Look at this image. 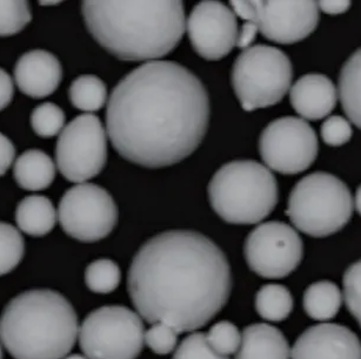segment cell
I'll use <instances>...</instances> for the list:
<instances>
[{
    "instance_id": "44dd1931",
    "label": "cell",
    "mask_w": 361,
    "mask_h": 359,
    "mask_svg": "<svg viewBox=\"0 0 361 359\" xmlns=\"http://www.w3.org/2000/svg\"><path fill=\"white\" fill-rule=\"evenodd\" d=\"M339 98L347 118L361 130V47L343 63L339 77Z\"/></svg>"
},
{
    "instance_id": "f546056e",
    "label": "cell",
    "mask_w": 361,
    "mask_h": 359,
    "mask_svg": "<svg viewBox=\"0 0 361 359\" xmlns=\"http://www.w3.org/2000/svg\"><path fill=\"white\" fill-rule=\"evenodd\" d=\"M343 299L361 327V260L347 267L343 278Z\"/></svg>"
},
{
    "instance_id": "277c9868",
    "label": "cell",
    "mask_w": 361,
    "mask_h": 359,
    "mask_svg": "<svg viewBox=\"0 0 361 359\" xmlns=\"http://www.w3.org/2000/svg\"><path fill=\"white\" fill-rule=\"evenodd\" d=\"M78 334L75 308L50 289L19 294L0 316L1 344L15 359H64Z\"/></svg>"
},
{
    "instance_id": "f1b7e54d",
    "label": "cell",
    "mask_w": 361,
    "mask_h": 359,
    "mask_svg": "<svg viewBox=\"0 0 361 359\" xmlns=\"http://www.w3.org/2000/svg\"><path fill=\"white\" fill-rule=\"evenodd\" d=\"M206 339L213 351L223 357L235 355L241 343V334L235 324L221 320L212 325L206 334Z\"/></svg>"
},
{
    "instance_id": "4316f807",
    "label": "cell",
    "mask_w": 361,
    "mask_h": 359,
    "mask_svg": "<svg viewBox=\"0 0 361 359\" xmlns=\"http://www.w3.org/2000/svg\"><path fill=\"white\" fill-rule=\"evenodd\" d=\"M65 113L59 106L45 102L33 109L31 126L38 137L49 139L61 134L65 128Z\"/></svg>"
},
{
    "instance_id": "603a6c76",
    "label": "cell",
    "mask_w": 361,
    "mask_h": 359,
    "mask_svg": "<svg viewBox=\"0 0 361 359\" xmlns=\"http://www.w3.org/2000/svg\"><path fill=\"white\" fill-rule=\"evenodd\" d=\"M293 297L281 284H266L255 295V310L259 316L269 322H281L293 310Z\"/></svg>"
},
{
    "instance_id": "d6a6232c",
    "label": "cell",
    "mask_w": 361,
    "mask_h": 359,
    "mask_svg": "<svg viewBox=\"0 0 361 359\" xmlns=\"http://www.w3.org/2000/svg\"><path fill=\"white\" fill-rule=\"evenodd\" d=\"M353 134L350 121L343 116H329L322 126V137L324 142L332 147H339L347 144Z\"/></svg>"
},
{
    "instance_id": "8fae6325",
    "label": "cell",
    "mask_w": 361,
    "mask_h": 359,
    "mask_svg": "<svg viewBox=\"0 0 361 359\" xmlns=\"http://www.w3.org/2000/svg\"><path fill=\"white\" fill-rule=\"evenodd\" d=\"M318 137L304 119L283 116L269 123L259 139V151L269 170L294 175L318 156Z\"/></svg>"
},
{
    "instance_id": "8d00e7d4",
    "label": "cell",
    "mask_w": 361,
    "mask_h": 359,
    "mask_svg": "<svg viewBox=\"0 0 361 359\" xmlns=\"http://www.w3.org/2000/svg\"><path fill=\"white\" fill-rule=\"evenodd\" d=\"M318 7L322 12L331 14H341L345 13L350 7V1L346 0H341V1H318Z\"/></svg>"
},
{
    "instance_id": "2e32d148",
    "label": "cell",
    "mask_w": 361,
    "mask_h": 359,
    "mask_svg": "<svg viewBox=\"0 0 361 359\" xmlns=\"http://www.w3.org/2000/svg\"><path fill=\"white\" fill-rule=\"evenodd\" d=\"M63 67L57 56L44 49H33L20 56L15 68L19 91L30 98L43 99L57 91Z\"/></svg>"
},
{
    "instance_id": "d4e9b609",
    "label": "cell",
    "mask_w": 361,
    "mask_h": 359,
    "mask_svg": "<svg viewBox=\"0 0 361 359\" xmlns=\"http://www.w3.org/2000/svg\"><path fill=\"white\" fill-rule=\"evenodd\" d=\"M25 253V241L18 229L0 222V276L18 267Z\"/></svg>"
},
{
    "instance_id": "e575fe53",
    "label": "cell",
    "mask_w": 361,
    "mask_h": 359,
    "mask_svg": "<svg viewBox=\"0 0 361 359\" xmlns=\"http://www.w3.org/2000/svg\"><path fill=\"white\" fill-rule=\"evenodd\" d=\"M15 95V86L6 70L0 68V112L11 103Z\"/></svg>"
},
{
    "instance_id": "1f68e13d",
    "label": "cell",
    "mask_w": 361,
    "mask_h": 359,
    "mask_svg": "<svg viewBox=\"0 0 361 359\" xmlns=\"http://www.w3.org/2000/svg\"><path fill=\"white\" fill-rule=\"evenodd\" d=\"M178 332L176 329L165 323H153L146 331L144 341L157 355H169L177 346Z\"/></svg>"
},
{
    "instance_id": "7c38bea8",
    "label": "cell",
    "mask_w": 361,
    "mask_h": 359,
    "mask_svg": "<svg viewBox=\"0 0 361 359\" xmlns=\"http://www.w3.org/2000/svg\"><path fill=\"white\" fill-rule=\"evenodd\" d=\"M248 267L262 278L279 279L292 274L304 256V243L295 229L269 221L253 229L245 241Z\"/></svg>"
},
{
    "instance_id": "d6986e66",
    "label": "cell",
    "mask_w": 361,
    "mask_h": 359,
    "mask_svg": "<svg viewBox=\"0 0 361 359\" xmlns=\"http://www.w3.org/2000/svg\"><path fill=\"white\" fill-rule=\"evenodd\" d=\"M13 176L23 189L31 191L47 189L56 177V165L45 151L30 149L16 160Z\"/></svg>"
},
{
    "instance_id": "484cf974",
    "label": "cell",
    "mask_w": 361,
    "mask_h": 359,
    "mask_svg": "<svg viewBox=\"0 0 361 359\" xmlns=\"http://www.w3.org/2000/svg\"><path fill=\"white\" fill-rule=\"evenodd\" d=\"M121 267L110 258H100L89 264L85 271V283L96 294H110L119 286Z\"/></svg>"
},
{
    "instance_id": "836d02e7",
    "label": "cell",
    "mask_w": 361,
    "mask_h": 359,
    "mask_svg": "<svg viewBox=\"0 0 361 359\" xmlns=\"http://www.w3.org/2000/svg\"><path fill=\"white\" fill-rule=\"evenodd\" d=\"M16 148L11 140L0 133V176L4 175L15 162Z\"/></svg>"
},
{
    "instance_id": "6da1fadb",
    "label": "cell",
    "mask_w": 361,
    "mask_h": 359,
    "mask_svg": "<svg viewBox=\"0 0 361 359\" xmlns=\"http://www.w3.org/2000/svg\"><path fill=\"white\" fill-rule=\"evenodd\" d=\"M205 86L173 61H149L125 75L111 93L107 135L128 161L145 168L176 165L193 154L209 128Z\"/></svg>"
},
{
    "instance_id": "ac0fdd59",
    "label": "cell",
    "mask_w": 361,
    "mask_h": 359,
    "mask_svg": "<svg viewBox=\"0 0 361 359\" xmlns=\"http://www.w3.org/2000/svg\"><path fill=\"white\" fill-rule=\"evenodd\" d=\"M235 359H290V348L278 327L255 323L241 332V343Z\"/></svg>"
},
{
    "instance_id": "5b68a950",
    "label": "cell",
    "mask_w": 361,
    "mask_h": 359,
    "mask_svg": "<svg viewBox=\"0 0 361 359\" xmlns=\"http://www.w3.org/2000/svg\"><path fill=\"white\" fill-rule=\"evenodd\" d=\"M279 188L276 176L253 160L228 162L216 170L209 184L213 210L231 225H255L276 208Z\"/></svg>"
},
{
    "instance_id": "74e56055",
    "label": "cell",
    "mask_w": 361,
    "mask_h": 359,
    "mask_svg": "<svg viewBox=\"0 0 361 359\" xmlns=\"http://www.w3.org/2000/svg\"><path fill=\"white\" fill-rule=\"evenodd\" d=\"M354 204H355V209H357V213L361 215V186L357 188V193H355Z\"/></svg>"
},
{
    "instance_id": "9c48e42d",
    "label": "cell",
    "mask_w": 361,
    "mask_h": 359,
    "mask_svg": "<svg viewBox=\"0 0 361 359\" xmlns=\"http://www.w3.org/2000/svg\"><path fill=\"white\" fill-rule=\"evenodd\" d=\"M56 162L70 182L99 175L107 162V134L98 116L82 114L65 126L58 137Z\"/></svg>"
},
{
    "instance_id": "4dcf8cb0",
    "label": "cell",
    "mask_w": 361,
    "mask_h": 359,
    "mask_svg": "<svg viewBox=\"0 0 361 359\" xmlns=\"http://www.w3.org/2000/svg\"><path fill=\"white\" fill-rule=\"evenodd\" d=\"M172 359H228L213 351L204 332L188 334L174 352Z\"/></svg>"
},
{
    "instance_id": "7a4b0ae2",
    "label": "cell",
    "mask_w": 361,
    "mask_h": 359,
    "mask_svg": "<svg viewBox=\"0 0 361 359\" xmlns=\"http://www.w3.org/2000/svg\"><path fill=\"white\" fill-rule=\"evenodd\" d=\"M231 267L212 239L191 230L153 236L137 251L128 290L139 316L181 334L205 327L230 298Z\"/></svg>"
},
{
    "instance_id": "f35d334b",
    "label": "cell",
    "mask_w": 361,
    "mask_h": 359,
    "mask_svg": "<svg viewBox=\"0 0 361 359\" xmlns=\"http://www.w3.org/2000/svg\"><path fill=\"white\" fill-rule=\"evenodd\" d=\"M64 359H89L86 357L85 355H78V353H75V355H66Z\"/></svg>"
},
{
    "instance_id": "ab89813d",
    "label": "cell",
    "mask_w": 361,
    "mask_h": 359,
    "mask_svg": "<svg viewBox=\"0 0 361 359\" xmlns=\"http://www.w3.org/2000/svg\"><path fill=\"white\" fill-rule=\"evenodd\" d=\"M0 359H3V348H1V339H0Z\"/></svg>"
},
{
    "instance_id": "3957f363",
    "label": "cell",
    "mask_w": 361,
    "mask_h": 359,
    "mask_svg": "<svg viewBox=\"0 0 361 359\" xmlns=\"http://www.w3.org/2000/svg\"><path fill=\"white\" fill-rule=\"evenodd\" d=\"M86 27L107 52L125 61L156 60L172 52L185 30L183 1H99L82 5Z\"/></svg>"
},
{
    "instance_id": "52a82bcc",
    "label": "cell",
    "mask_w": 361,
    "mask_h": 359,
    "mask_svg": "<svg viewBox=\"0 0 361 359\" xmlns=\"http://www.w3.org/2000/svg\"><path fill=\"white\" fill-rule=\"evenodd\" d=\"M293 67L279 49L255 45L238 56L232 68V86L246 112L267 108L283 100L290 91Z\"/></svg>"
},
{
    "instance_id": "cb8c5ba5",
    "label": "cell",
    "mask_w": 361,
    "mask_h": 359,
    "mask_svg": "<svg viewBox=\"0 0 361 359\" xmlns=\"http://www.w3.org/2000/svg\"><path fill=\"white\" fill-rule=\"evenodd\" d=\"M68 96L75 108L84 112H97L106 103V84L96 75H80L72 82Z\"/></svg>"
},
{
    "instance_id": "ffe728a7",
    "label": "cell",
    "mask_w": 361,
    "mask_h": 359,
    "mask_svg": "<svg viewBox=\"0 0 361 359\" xmlns=\"http://www.w3.org/2000/svg\"><path fill=\"white\" fill-rule=\"evenodd\" d=\"M57 220L58 213L52 201L43 195L23 199L16 210L18 228L33 237H42L52 232Z\"/></svg>"
},
{
    "instance_id": "9a60e30c",
    "label": "cell",
    "mask_w": 361,
    "mask_h": 359,
    "mask_svg": "<svg viewBox=\"0 0 361 359\" xmlns=\"http://www.w3.org/2000/svg\"><path fill=\"white\" fill-rule=\"evenodd\" d=\"M290 358L361 359V343L353 331L341 324H317L297 338Z\"/></svg>"
},
{
    "instance_id": "83f0119b",
    "label": "cell",
    "mask_w": 361,
    "mask_h": 359,
    "mask_svg": "<svg viewBox=\"0 0 361 359\" xmlns=\"http://www.w3.org/2000/svg\"><path fill=\"white\" fill-rule=\"evenodd\" d=\"M32 20L27 1H0V37L17 34Z\"/></svg>"
},
{
    "instance_id": "7402d4cb",
    "label": "cell",
    "mask_w": 361,
    "mask_h": 359,
    "mask_svg": "<svg viewBox=\"0 0 361 359\" xmlns=\"http://www.w3.org/2000/svg\"><path fill=\"white\" fill-rule=\"evenodd\" d=\"M343 294L339 286L331 281H319L308 285L305 290L302 306L312 320L326 322L339 313Z\"/></svg>"
},
{
    "instance_id": "5bb4252c",
    "label": "cell",
    "mask_w": 361,
    "mask_h": 359,
    "mask_svg": "<svg viewBox=\"0 0 361 359\" xmlns=\"http://www.w3.org/2000/svg\"><path fill=\"white\" fill-rule=\"evenodd\" d=\"M252 20L266 39L294 44L307 38L319 24L317 1H252Z\"/></svg>"
},
{
    "instance_id": "8992f818",
    "label": "cell",
    "mask_w": 361,
    "mask_h": 359,
    "mask_svg": "<svg viewBox=\"0 0 361 359\" xmlns=\"http://www.w3.org/2000/svg\"><path fill=\"white\" fill-rule=\"evenodd\" d=\"M353 206L352 194L341 180L329 172H315L293 187L286 215L298 230L322 239L336 234L350 222Z\"/></svg>"
},
{
    "instance_id": "e0dca14e",
    "label": "cell",
    "mask_w": 361,
    "mask_h": 359,
    "mask_svg": "<svg viewBox=\"0 0 361 359\" xmlns=\"http://www.w3.org/2000/svg\"><path fill=\"white\" fill-rule=\"evenodd\" d=\"M290 105L304 120L324 119L338 101V89L324 74H306L290 87Z\"/></svg>"
},
{
    "instance_id": "d590c367",
    "label": "cell",
    "mask_w": 361,
    "mask_h": 359,
    "mask_svg": "<svg viewBox=\"0 0 361 359\" xmlns=\"http://www.w3.org/2000/svg\"><path fill=\"white\" fill-rule=\"evenodd\" d=\"M259 28L253 21H245L241 26L240 31L238 33L237 46L239 49H248L252 42H255V37L258 34Z\"/></svg>"
},
{
    "instance_id": "ba28073f",
    "label": "cell",
    "mask_w": 361,
    "mask_h": 359,
    "mask_svg": "<svg viewBox=\"0 0 361 359\" xmlns=\"http://www.w3.org/2000/svg\"><path fill=\"white\" fill-rule=\"evenodd\" d=\"M145 329L138 313L123 306L93 310L79 327V345L89 359H137Z\"/></svg>"
},
{
    "instance_id": "30bf717a",
    "label": "cell",
    "mask_w": 361,
    "mask_h": 359,
    "mask_svg": "<svg viewBox=\"0 0 361 359\" xmlns=\"http://www.w3.org/2000/svg\"><path fill=\"white\" fill-rule=\"evenodd\" d=\"M58 221L72 239L84 243L98 242L114 232L118 208L103 187L78 183L66 190L58 208Z\"/></svg>"
},
{
    "instance_id": "4fadbf2b",
    "label": "cell",
    "mask_w": 361,
    "mask_h": 359,
    "mask_svg": "<svg viewBox=\"0 0 361 359\" xmlns=\"http://www.w3.org/2000/svg\"><path fill=\"white\" fill-rule=\"evenodd\" d=\"M186 28L195 53L209 61L223 59L237 46V15L221 1L206 0L197 4Z\"/></svg>"
}]
</instances>
